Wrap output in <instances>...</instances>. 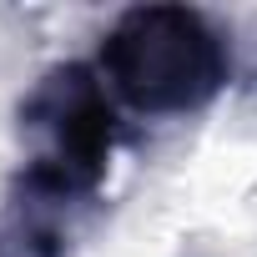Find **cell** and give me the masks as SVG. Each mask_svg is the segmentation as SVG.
Wrapping results in <instances>:
<instances>
[{
  "label": "cell",
  "instance_id": "obj_2",
  "mask_svg": "<svg viewBox=\"0 0 257 257\" xmlns=\"http://www.w3.org/2000/svg\"><path fill=\"white\" fill-rule=\"evenodd\" d=\"M16 137L26 147L21 172L76 197H101L116 147V111L101 71L86 61L46 66L16 106Z\"/></svg>",
  "mask_w": 257,
  "mask_h": 257
},
{
  "label": "cell",
  "instance_id": "obj_3",
  "mask_svg": "<svg viewBox=\"0 0 257 257\" xmlns=\"http://www.w3.org/2000/svg\"><path fill=\"white\" fill-rule=\"evenodd\" d=\"M96 197L61 192L31 172H16L0 197V257H66Z\"/></svg>",
  "mask_w": 257,
  "mask_h": 257
},
{
  "label": "cell",
  "instance_id": "obj_1",
  "mask_svg": "<svg viewBox=\"0 0 257 257\" xmlns=\"http://www.w3.org/2000/svg\"><path fill=\"white\" fill-rule=\"evenodd\" d=\"M96 71L142 116H187L227 86V46L192 6H132L101 36Z\"/></svg>",
  "mask_w": 257,
  "mask_h": 257
}]
</instances>
